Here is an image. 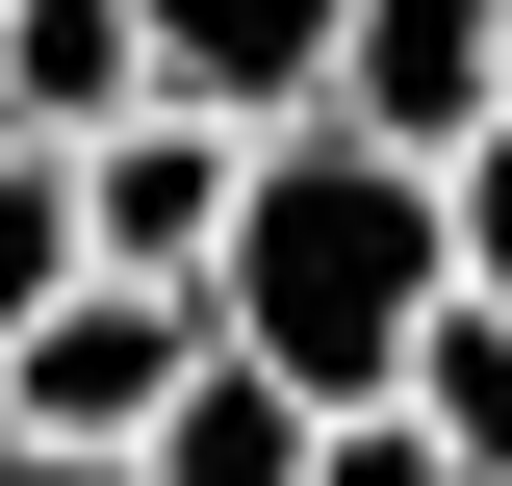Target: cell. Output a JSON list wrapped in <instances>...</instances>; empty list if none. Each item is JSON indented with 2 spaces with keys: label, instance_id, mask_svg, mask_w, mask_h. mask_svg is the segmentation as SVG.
Listing matches in <instances>:
<instances>
[{
  "label": "cell",
  "instance_id": "obj_2",
  "mask_svg": "<svg viewBox=\"0 0 512 486\" xmlns=\"http://www.w3.org/2000/svg\"><path fill=\"white\" fill-rule=\"evenodd\" d=\"M333 128L410 154V180H461L512 128V0H359V26H333Z\"/></svg>",
  "mask_w": 512,
  "mask_h": 486
},
{
  "label": "cell",
  "instance_id": "obj_11",
  "mask_svg": "<svg viewBox=\"0 0 512 486\" xmlns=\"http://www.w3.org/2000/svg\"><path fill=\"white\" fill-rule=\"evenodd\" d=\"M436 205H461V307H512V128H487V154H461Z\"/></svg>",
  "mask_w": 512,
  "mask_h": 486
},
{
  "label": "cell",
  "instance_id": "obj_3",
  "mask_svg": "<svg viewBox=\"0 0 512 486\" xmlns=\"http://www.w3.org/2000/svg\"><path fill=\"white\" fill-rule=\"evenodd\" d=\"M231 205H256V154L231 128H180V103H128L103 154H77V282H231Z\"/></svg>",
  "mask_w": 512,
  "mask_h": 486
},
{
  "label": "cell",
  "instance_id": "obj_12",
  "mask_svg": "<svg viewBox=\"0 0 512 486\" xmlns=\"http://www.w3.org/2000/svg\"><path fill=\"white\" fill-rule=\"evenodd\" d=\"M0 486H128V461H103V435H26V410H0Z\"/></svg>",
  "mask_w": 512,
  "mask_h": 486
},
{
  "label": "cell",
  "instance_id": "obj_8",
  "mask_svg": "<svg viewBox=\"0 0 512 486\" xmlns=\"http://www.w3.org/2000/svg\"><path fill=\"white\" fill-rule=\"evenodd\" d=\"M384 410L436 435L461 486H512V307H436V333H410V384H384Z\"/></svg>",
  "mask_w": 512,
  "mask_h": 486
},
{
  "label": "cell",
  "instance_id": "obj_7",
  "mask_svg": "<svg viewBox=\"0 0 512 486\" xmlns=\"http://www.w3.org/2000/svg\"><path fill=\"white\" fill-rule=\"evenodd\" d=\"M308 435H333V410H308V384H256V359H205V384H180V410L128 435V486H308Z\"/></svg>",
  "mask_w": 512,
  "mask_h": 486
},
{
  "label": "cell",
  "instance_id": "obj_4",
  "mask_svg": "<svg viewBox=\"0 0 512 486\" xmlns=\"http://www.w3.org/2000/svg\"><path fill=\"white\" fill-rule=\"evenodd\" d=\"M205 359H231V333H205L180 282H77L52 333H26V359H0V410H26V435H103V461H128V435L180 410Z\"/></svg>",
  "mask_w": 512,
  "mask_h": 486
},
{
  "label": "cell",
  "instance_id": "obj_6",
  "mask_svg": "<svg viewBox=\"0 0 512 486\" xmlns=\"http://www.w3.org/2000/svg\"><path fill=\"white\" fill-rule=\"evenodd\" d=\"M154 103V26L128 0H0V154H103Z\"/></svg>",
  "mask_w": 512,
  "mask_h": 486
},
{
  "label": "cell",
  "instance_id": "obj_10",
  "mask_svg": "<svg viewBox=\"0 0 512 486\" xmlns=\"http://www.w3.org/2000/svg\"><path fill=\"white\" fill-rule=\"evenodd\" d=\"M308 486H461V461H436L410 410H333V435H308Z\"/></svg>",
  "mask_w": 512,
  "mask_h": 486
},
{
  "label": "cell",
  "instance_id": "obj_1",
  "mask_svg": "<svg viewBox=\"0 0 512 486\" xmlns=\"http://www.w3.org/2000/svg\"><path fill=\"white\" fill-rule=\"evenodd\" d=\"M436 307H461V205L410 180V154H359V128H282V154H256L231 282H205V333H231L256 384H308V410H384Z\"/></svg>",
  "mask_w": 512,
  "mask_h": 486
},
{
  "label": "cell",
  "instance_id": "obj_9",
  "mask_svg": "<svg viewBox=\"0 0 512 486\" xmlns=\"http://www.w3.org/2000/svg\"><path fill=\"white\" fill-rule=\"evenodd\" d=\"M77 307V154H0V359Z\"/></svg>",
  "mask_w": 512,
  "mask_h": 486
},
{
  "label": "cell",
  "instance_id": "obj_5",
  "mask_svg": "<svg viewBox=\"0 0 512 486\" xmlns=\"http://www.w3.org/2000/svg\"><path fill=\"white\" fill-rule=\"evenodd\" d=\"M154 26V103L231 128V154H282V128H333V26L359 0H128Z\"/></svg>",
  "mask_w": 512,
  "mask_h": 486
}]
</instances>
